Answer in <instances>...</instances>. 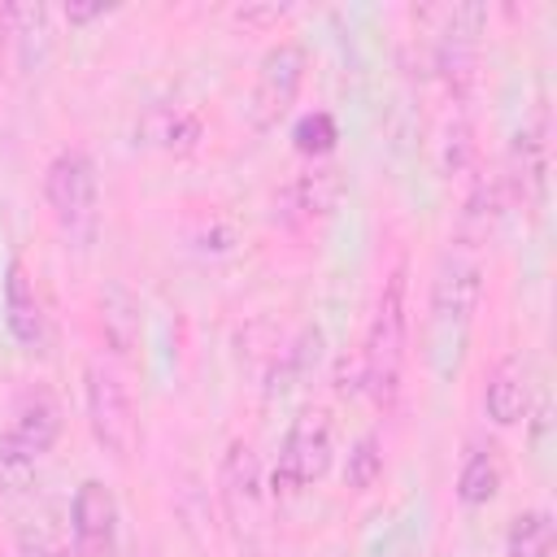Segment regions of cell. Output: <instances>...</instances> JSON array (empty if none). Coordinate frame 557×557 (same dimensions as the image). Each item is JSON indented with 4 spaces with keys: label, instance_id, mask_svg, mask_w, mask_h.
Listing matches in <instances>:
<instances>
[{
    "label": "cell",
    "instance_id": "cell-1",
    "mask_svg": "<svg viewBox=\"0 0 557 557\" xmlns=\"http://www.w3.org/2000/svg\"><path fill=\"white\" fill-rule=\"evenodd\" d=\"M483 296V265L474 248L453 244L435 270L431 283V313H426V361L440 379H453L461 370L474 309Z\"/></svg>",
    "mask_w": 557,
    "mask_h": 557
},
{
    "label": "cell",
    "instance_id": "cell-2",
    "mask_svg": "<svg viewBox=\"0 0 557 557\" xmlns=\"http://www.w3.org/2000/svg\"><path fill=\"white\" fill-rule=\"evenodd\" d=\"M405 344H409V278H405V265H396L379 292V305L361 344V387L374 396L379 409L396 405Z\"/></svg>",
    "mask_w": 557,
    "mask_h": 557
},
{
    "label": "cell",
    "instance_id": "cell-3",
    "mask_svg": "<svg viewBox=\"0 0 557 557\" xmlns=\"http://www.w3.org/2000/svg\"><path fill=\"white\" fill-rule=\"evenodd\" d=\"M44 196L48 209L65 235L70 248H91L100 231V178L87 152L65 148L44 170Z\"/></svg>",
    "mask_w": 557,
    "mask_h": 557
},
{
    "label": "cell",
    "instance_id": "cell-4",
    "mask_svg": "<svg viewBox=\"0 0 557 557\" xmlns=\"http://www.w3.org/2000/svg\"><path fill=\"white\" fill-rule=\"evenodd\" d=\"M218 500H222V518H226L231 540L248 557H257L265 544V487H261V461H257L252 444L231 440V448L222 453Z\"/></svg>",
    "mask_w": 557,
    "mask_h": 557
},
{
    "label": "cell",
    "instance_id": "cell-5",
    "mask_svg": "<svg viewBox=\"0 0 557 557\" xmlns=\"http://www.w3.org/2000/svg\"><path fill=\"white\" fill-rule=\"evenodd\" d=\"M83 405H87V426L96 435V444L113 457V461H126L135 453V409H131V392L126 383L104 366V361H91L83 370Z\"/></svg>",
    "mask_w": 557,
    "mask_h": 557
},
{
    "label": "cell",
    "instance_id": "cell-6",
    "mask_svg": "<svg viewBox=\"0 0 557 557\" xmlns=\"http://www.w3.org/2000/svg\"><path fill=\"white\" fill-rule=\"evenodd\" d=\"M331 470V413L326 409H300L283 435L278 461H274V492L296 496L313 487Z\"/></svg>",
    "mask_w": 557,
    "mask_h": 557
},
{
    "label": "cell",
    "instance_id": "cell-7",
    "mask_svg": "<svg viewBox=\"0 0 557 557\" xmlns=\"http://www.w3.org/2000/svg\"><path fill=\"white\" fill-rule=\"evenodd\" d=\"M305 83V48L283 39L274 44L265 57H261V70H257V87H252V122L261 131H270L296 100Z\"/></svg>",
    "mask_w": 557,
    "mask_h": 557
},
{
    "label": "cell",
    "instance_id": "cell-8",
    "mask_svg": "<svg viewBox=\"0 0 557 557\" xmlns=\"http://www.w3.org/2000/svg\"><path fill=\"white\" fill-rule=\"evenodd\" d=\"M500 183L509 187V196L527 213H540L544 209V196H548V122H544V113L513 135Z\"/></svg>",
    "mask_w": 557,
    "mask_h": 557
},
{
    "label": "cell",
    "instance_id": "cell-9",
    "mask_svg": "<svg viewBox=\"0 0 557 557\" xmlns=\"http://www.w3.org/2000/svg\"><path fill=\"white\" fill-rule=\"evenodd\" d=\"M70 535L74 557H117V496L100 479L78 483L70 505Z\"/></svg>",
    "mask_w": 557,
    "mask_h": 557
},
{
    "label": "cell",
    "instance_id": "cell-10",
    "mask_svg": "<svg viewBox=\"0 0 557 557\" xmlns=\"http://www.w3.org/2000/svg\"><path fill=\"white\" fill-rule=\"evenodd\" d=\"M4 322H9V335L17 339L22 352H44L48 348L44 300H39L35 278L26 274L22 261H9V274H4Z\"/></svg>",
    "mask_w": 557,
    "mask_h": 557
},
{
    "label": "cell",
    "instance_id": "cell-11",
    "mask_svg": "<svg viewBox=\"0 0 557 557\" xmlns=\"http://www.w3.org/2000/svg\"><path fill=\"white\" fill-rule=\"evenodd\" d=\"M96 318H100V335H104L109 352L113 357H135V348L144 339V305L126 283L109 278L96 292Z\"/></svg>",
    "mask_w": 557,
    "mask_h": 557
},
{
    "label": "cell",
    "instance_id": "cell-12",
    "mask_svg": "<svg viewBox=\"0 0 557 557\" xmlns=\"http://www.w3.org/2000/svg\"><path fill=\"white\" fill-rule=\"evenodd\" d=\"M22 453H30L35 461L57 444V435H61V405H57V396L52 392H44V387H26L17 400H13V422H9V431H4Z\"/></svg>",
    "mask_w": 557,
    "mask_h": 557
},
{
    "label": "cell",
    "instance_id": "cell-13",
    "mask_svg": "<svg viewBox=\"0 0 557 557\" xmlns=\"http://www.w3.org/2000/svg\"><path fill=\"white\" fill-rule=\"evenodd\" d=\"M527 400H531V387H527V366L522 357H500L496 370L487 374V387H483V409L496 426H513L527 418Z\"/></svg>",
    "mask_w": 557,
    "mask_h": 557
},
{
    "label": "cell",
    "instance_id": "cell-14",
    "mask_svg": "<svg viewBox=\"0 0 557 557\" xmlns=\"http://www.w3.org/2000/svg\"><path fill=\"white\" fill-rule=\"evenodd\" d=\"M500 218V174H474L470 191H466V205H461V218H457V244L461 248H483L492 226Z\"/></svg>",
    "mask_w": 557,
    "mask_h": 557
},
{
    "label": "cell",
    "instance_id": "cell-15",
    "mask_svg": "<svg viewBox=\"0 0 557 557\" xmlns=\"http://www.w3.org/2000/svg\"><path fill=\"white\" fill-rule=\"evenodd\" d=\"M335 196H339V178H335V170L318 165V170H305V174L283 191V205H287L292 218L309 222V218H322V213L335 205Z\"/></svg>",
    "mask_w": 557,
    "mask_h": 557
},
{
    "label": "cell",
    "instance_id": "cell-16",
    "mask_svg": "<svg viewBox=\"0 0 557 557\" xmlns=\"http://www.w3.org/2000/svg\"><path fill=\"white\" fill-rule=\"evenodd\" d=\"M505 557H553V518L544 509H527L509 522Z\"/></svg>",
    "mask_w": 557,
    "mask_h": 557
},
{
    "label": "cell",
    "instance_id": "cell-17",
    "mask_svg": "<svg viewBox=\"0 0 557 557\" xmlns=\"http://www.w3.org/2000/svg\"><path fill=\"white\" fill-rule=\"evenodd\" d=\"M500 487V466H496V453L492 448H474L466 461H461V474H457V496L466 505H487Z\"/></svg>",
    "mask_w": 557,
    "mask_h": 557
},
{
    "label": "cell",
    "instance_id": "cell-18",
    "mask_svg": "<svg viewBox=\"0 0 557 557\" xmlns=\"http://www.w3.org/2000/svg\"><path fill=\"white\" fill-rule=\"evenodd\" d=\"M379 479H383V444H379V435H361L352 444V453H348L344 487L348 492H370Z\"/></svg>",
    "mask_w": 557,
    "mask_h": 557
},
{
    "label": "cell",
    "instance_id": "cell-19",
    "mask_svg": "<svg viewBox=\"0 0 557 557\" xmlns=\"http://www.w3.org/2000/svg\"><path fill=\"white\" fill-rule=\"evenodd\" d=\"M144 135H148V144H161V148H178L183 152V148L196 144L200 126H196V117H183L174 109H152L144 117Z\"/></svg>",
    "mask_w": 557,
    "mask_h": 557
},
{
    "label": "cell",
    "instance_id": "cell-20",
    "mask_svg": "<svg viewBox=\"0 0 557 557\" xmlns=\"http://www.w3.org/2000/svg\"><path fill=\"white\" fill-rule=\"evenodd\" d=\"M292 139H296V152H305V157H326V152L335 148L339 131H335V117L318 109V113H305V117L296 122Z\"/></svg>",
    "mask_w": 557,
    "mask_h": 557
},
{
    "label": "cell",
    "instance_id": "cell-21",
    "mask_svg": "<svg viewBox=\"0 0 557 557\" xmlns=\"http://www.w3.org/2000/svg\"><path fill=\"white\" fill-rule=\"evenodd\" d=\"M470 152H474V144H470V122H466V117H453L448 131H444V144H440V170H444L448 178L461 174V170L470 165Z\"/></svg>",
    "mask_w": 557,
    "mask_h": 557
},
{
    "label": "cell",
    "instance_id": "cell-22",
    "mask_svg": "<svg viewBox=\"0 0 557 557\" xmlns=\"http://www.w3.org/2000/svg\"><path fill=\"white\" fill-rule=\"evenodd\" d=\"M30 474H35V457L22 453L9 435H0V487L4 492H22L30 483Z\"/></svg>",
    "mask_w": 557,
    "mask_h": 557
},
{
    "label": "cell",
    "instance_id": "cell-23",
    "mask_svg": "<svg viewBox=\"0 0 557 557\" xmlns=\"http://www.w3.org/2000/svg\"><path fill=\"white\" fill-rule=\"evenodd\" d=\"M104 13H113V4H100V0H96V4H74V0L65 4V17H70L74 26H83V22H91V17H104Z\"/></svg>",
    "mask_w": 557,
    "mask_h": 557
},
{
    "label": "cell",
    "instance_id": "cell-24",
    "mask_svg": "<svg viewBox=\"0 0 557 557\" xmlns=\"http://www.w3.org/2000/svg\"><path fill=\"white\" fill-rule=\"evenodd\" d=\"M22 557H74V548H57V544H44V540H22Z\"/></svg>",
    "mask_w": 557,
    "mask_h": 557
},
{
    "label": "cell",
    "instance_id": "cell-25",
    "mask_svg": "<svg viewBox=\"0 0 557 557\" xmlns=\"http://www.w3.org/2000/svg\"><path fill=\"white\" fill-rule=\"evenodd\" d=\"M283 13H287L283 4H278V9H274V4H270V9H239V22H274V17H283Z\"/></svg>",
    "mask_w": 557,
    "mask_h": 557
},
{
    "label": "cell",
    "instance_id": "cell-26",
    "mask_svg": "<svg viewBox=\"0 0 557 557\" xmlns=\"http://www.w3.org/2000/svg\"><path fill=\"white\" fill-rule=\"evenodd\" d=\"M131 557H152V553H139V548H135V553H131Z\"/></svg>",
    "mask_w": 557,
    "mask_h": 557
}]
</instances>
